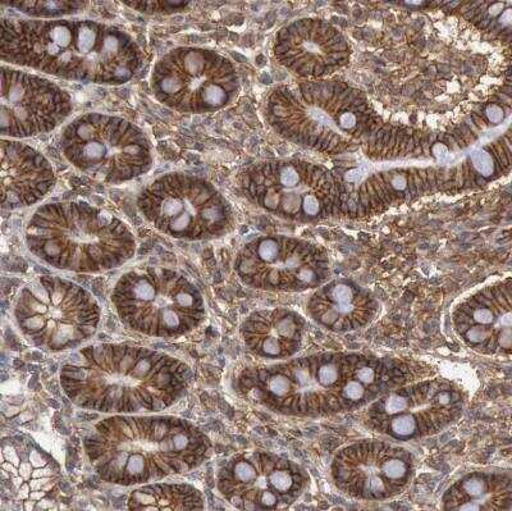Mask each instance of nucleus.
Segmentation results:
<instances>
[{
  "label": "nucleus",
  "mask_w": 512,
  "mask_h": 511,
  "mask_svg": "<svg viewBox=\"0 0 512 511\" xmlns=\"http://www.w3.org/2000/svg\"><path fill=\"white\" fill-rule=\"evenodd\" d=\"M310 486L306 469L271 451L253 450L231 456L219 468V494L240 510L291 508Z\"/></svg>",
  "instance_id": "16"
},
{
  "label": "nucleus",
  "mask_w": 512,
  "mask_h": 511,
  "mask_svg": "<svg viewBox=\"0 0 512 511\" xmlns=\"http://www.w3.org/2000/svg\"><path fill=\"white\" fill-rule=\"evenodd\" d=\"M52 164L38 150L13 139L2 140V205L31 207L56 186Z\"/></svg>",
  "instance_id": "22"
},
{
  "label": "nucleus",
  "mask_w": 512,
  "mask_h": 511,
  "mask_svg": "<svg viewBox=\"0 0 512 511\" xmlns=\"http://www.w3.org/2000/svg\"><path fill=\"white\" fill-rule=\"evenodd\" d=\"M308 314L319 326L337 333L354 332L376 319L379 301L364 287L349 280L326 282L310 296Z\"/></svg>",
  "instance_id": "23"
},
{
  "label": "nucleus",
  "mask_w": 512,
  "mask_h": 511,
  "mask_svg": "<svg viewBox=\"0 0 512 511\" xmlns=\"http://www.w3.org/2000/svg\"><path fill=\"white\" fill-rule=\"evenodd\" d=\"M61 464L30 437L9 436L2 445L4 499L22 510L56 509Z\"/></svg>",
  "instance_id": "20"
},
{
  "label": "nucleus",
  "mask_w": 512,
  "mask_h": 511,
  "mask_svg": "<svg viewBox=\"0 0 512 511\" xmlns=\"http://www.w3.org/2000/svg\"><path fill=\"white\" fill-rule=\"evenodd\" d=\"M465 404L463 389L447 378L413 380L384 392L361 409L360 422L390 440L418 441L459 421Z\"/></svg>",
  "instance_id": "12"
},
{
  "label": "nucleus",
  "mask_w": 512,
  "mask_h": 511,
  "mask_svg": "<svg viewBox=\"0 0 512 511\" xmlns=\"http://www.w3.org/2000/svg\"><path fill=\"white\" fill-rule=\"evenodd\" d=\"M443 510L507 511L512 509L510 473L473 472L457 479L442 496Z\"/></svg>",
  "instance_id": "25"
},
{
  "label": "nucleus",
  "mask_w": 512,
  "mask_h": 511,
  "mask_svg": "<svg viewBox=\"0 0 512 511\" xmlns=\"http://www.w3.org/2000/svg\"><path fill=\"white\" fill-rule=\"evenodd\" d=\"M64 394L81 409L109 415L160 413L184 398L192 371L163 351L132 344L86 346L62 365Z\"/></svg>",
  "instance_id": "4"
},
{
  "label": "nucleus",
  "mask_w": 512,
  "mask_h": 511,
  "mask_svg": "<svg viewBox=\"0 0 512 511\" xmlns=\"http://www.w3.org/2000/svg\"><path fill=\"white\" fill-rule=\"evenodd\" d=\"M27 248L62 271H111L135 257L136 240L125 222L94 205L56 202L36 209L25 230Z\"/></svg>",
  "instance_id": "6"
},
{
  "label": "nucleus",
  "mask_w": 512,
  "mask_h": 511,
  "mask_svg": "<svg viewBox=\"0 0 512 511\" xmlns=\"http://www.w3.org/2000/svg\"><path fill=\"white\" fill-rule=\"evenodd\" d=\"M240 182L246 198L271 216L295 223L338 217L340 179L319 164L262 162L242 173Z\"/></svg>",
  "instance_id": "11"
},
{
  "label": "nucleus",
  "mask_w": 512,
  "mask_h": 511,
  "mask_svg": "<svg viewBox=\"0 0 512 511\" xmlns=\"http://www.w3.org/2000/svg\"><path fill=\"white\" fill-rule=\"evenodd\" d=\"M13 318L22 336L48 353H64L93 339L102 309L93 294L66 278H35L18 294Z\"/></svg>",
  "instance_id": "8"
},
{
  "label": "nucleus",
  "mask_w": 512,
  "mask_h": 511,
  "mask_svg": "<svg viewBox=\"0 0 512 511\" xmlns=\"http://www.w3.org/2000/svg\"><path fill=\"white\" fill-rule=\"evenodd\" d=\"M150 86L163 106L180 113L204 114L230 106L240 90L230 59L214 50L180 47L153 68Z\"/></svg>",
  "instance_id": "14"
},
{
  "label": "nucleus",
  "mask_w": 512,
  "mask_h": 511,
  "mask_svg": "<svg viewBox=\"0 0 512 511\" xmlns=\"http://www.w3.org/2000/svg\"><path fill=\"white\" fill-rule=\"evenodd\" d=\"M410 362L361 353H320L246 368L236 378L242 399L288 417L320 418L361 410L384 392L413 381Z\"/></svg>",
  "instance_id": "1"
},
{
  "label": "nucleus",
  "mask_w": 512,
  "mask_h": 511,
  "mask_svg": "<svg viewBox=\"0 0 512 511\" xmlns=\"http://www.w3.org/2000/svg\"><path fill=\"white\" fill-rule=\"evenodd\" d=\"M415 476V458L395 442L361 440L337 451L331 464L333 485L360 501H387L404 494Z\"/></svg>",
  "instance_id": "17"
},
{
  "label": "nucleus",
  "mask_w": 512,
  "mask_h": 511,
  "mask_svg": "<svg viewBox=\"0 0 512 511\" xmlns=\"http://www.w3.org/2000/svg\"><path fill=\"white\" fill-rule=\"evenodd\" d=\"M64 158L85 175L107 184H123L152 170V144L134 123L103 113H86L59 136Z\"/></svg>",
  "instance_id": "10"
},
{
  "label": "nucleus",
  "mask_w": 512,
  "mask_h": 511,
  "mask_svg": "<svg viewBox=\"0 0 512 511\" xmlns=\"http://www.w3.org/2000/svg\"><path fill=\"white\" fill-rule=\"evenodd\" d=\"M465 7L464 17L478 29L496 35H504V31L510 33V3H473Z\"/></svg>",
  "instance_id": "27"
},
{
  "label": "nucleus",
  "mask_w": 512,
  "mask_h": 511,
  "mask_svg": "<svg viewBox=\"0 0 512 511\" xmlns=\"http://www.w3.org/2000/svg\"><path fill=\"white\" fill-rule=\"evenodd\" d=\"M486 184L472 155L452 166L397 167L372 173L364 180L349 175L346 182L340 180L338 187V217L378 216L420 196L455 193Z\"/></svg>",
  "instance_id": "13"
},
{
  "label": "nucleus",
  "mask_w": 512,
  "mask_h": 511,
  "mask_svg": "<svg viewBox=\"0 0 512 511\" xmlns=\"http://www.w3.org/2000/svg\"><path fill=\"white\" fill-rule=\"evenodd\" d=\"M306 332L305 318L287 308L256 310L240 328L242 341L250 353L273 362L294 358L304 346Z\"/></svg>",
  "instance_id": "24"
},
{
  "label": "nucleus",
  "mask_w": 512,
  "mask_h": 511,
  "mask_svg": "<svg viewBox=\"0 0 512 511\" xmlns=\"http://www.w3.org/2000/svg\"><path fill=\"white\" fill-rule=\"evenodd\" d=\"M127 7L143 13H175L185 11L189 3L184 2H135L125 3Z\"/></svg>",
  "instance_id": "29"
},
{
  "label": "nucleus",
  "mask_w": 512,
  "mask_h": 511,
  "mask_svg": "<svg viewBox=\"0 0 512 511\" xmlns=\"http://www.w3.org/2000/svg\"><path fill=\"white\" fill-rule=\"evenodd\" d=\"M114 309L130 330L157 339H178L207 317L198 287L182 273L163 267L128 271L113 287Z\"/></svg>",
  "instance_id": "7"
},
{
  "label": "nucleus",
  "mask_w": 512,
  "mask_h": 511,
  "mask_svg": "<svg viewBox=\"0 0 512 511\" xmlns=\"http://www.w3.org/2000/svg\"><path fill=\"white\" fill-rule=\"evenodd\" d=\"M0 54L9 65L98 85L126 84L144 65L130 34L91 20L3 18Z\"/></svg>",
  "instance_id": "3"
},
{
  "label": "nucleus",
  "mask_w": 512,
  "mask_h": 511,
  "mask_svg": "<svg viewBox=\"0 0 512 511\" xmlns=\"http://www.w3.org/2000/svg\"><path fill=\"white\" fill-rule=\"evenodd\" d=\"M8 7L16 8L21 13L30 17H35L36 20H57V17L68 15H75L86 7V3L81 2H11L3 3Z\"/></svg>",
  "instance_id": "28"
},
{
  "label": "nucleus",
  "mask_w": 512,
  "mask_h": 511,
  "mask_svg": "<svg viewBox=\"0 0 512 511\" xmlns=\"http://www.w3.org/2000/svg\"><path fill=\"white\" fill-rule=\"evenodd\" d=\"M457 337L487 357L510 355L512 349L511 278L474 292L452 313Z\"/></svg>",
  "instance_id": "21"
},
{
  "label": "nucleus",
  "mask_w": 512,
  "mask_h": 511,
  "mask_svg": "<svg viewBox=\"0 0 512 511\" xmlns=\"http://www.w3.org/2000/svg\"><path fill=\"white\" fill-rule=\"evenodd\" d=\"M84 449L103 481L131 487L195 471L210 458L213 444L175 415L116 414L91 428Z\"/></svg>",
  "instance_id": "5"
},
{
  "label": "nucleus",
  "mask_w": 512,
  "mask_h": 511,
  "mask_svg": "<svg viewBox=\"0 0 512 511\" xmlns=\"http://www.w3.org/2000/svg\"><path fill=\"white\" fill-rule=\"evenodd\" d=\"M0 131L4 138L25 139L48 134L72 112L71 95L34 73L2 67Z\"/></svg>",
  "instance_id": "18"
},
{
  "label": "nucleus",
  "mask_w": 512,
  "mask_h": 511,
  "mask_svg": "<svg viewBox=\"0 0 512 511\" xmlns=\"http://www.w3.org/2000/svg\"><path fill=\"white\" fill-rule=\"evenodd\" d=\"M265 118L282 138L322 153L361 148L372 159L392 161L422 152V131L381 121L364 93L341 81L277 86Z\"/></svg>",
  "instance_id": "2"
},
{
  "label": "nucleus",
  "mask_w": 512,
  "mask_h": 511,
  "mask_svg": "<svg viewBox=\"0 0 512 511\" xmlns=\"http://www.w3.org/2000/svg\"><path fill=\"white\" fill-rule=\"evenodd\" d=\"M136 204L150 225L176 240L221 239L236 227L235 209L226 196L189 173L158 177L141 191Z\"/></svg>",
  "instance_id": "9"
},
{
  "label": "nucleus",
  "mask_w": 512,
  "mask_h": 511,
  "mask_svg": "<svg viewBox=\"0 0 512 511\" xmlns=\"http://www.w3.org/2000/svg\"><path fill=\"white\" fill-rule=\"evenodd\" d=\"M127 509L134 511H195L205 509L203 492L181 482H152L135 488Z\"/></svg>",
  "instance_id": "26"
},
{
  "label": "nucleus",
  "mask_w": 512,
  "mask_h": 511,
  "mask_svg": "<svg viewBox=\"0 0 512 511\" xmlns=\"http://www.w3.org/2000/svg\"><path fill=\"white\" fill-rule=\"evenodd\" d=\"M278 63L308 81L322 80L350 61L349 41L337 27L303 18L282 27L273 45Z\"/></svg>",
  "instance_id": "19"
},
{
  "label": "nucleus",
  "mask_w": 512,
  "mask_h": 511,
  "mask_svg": "<svg viewBox=\"0 0 512 511\" xmlns=\"http://www.w3.org/2000/svg\"><path fill=\"white\" fill-rule=\"evenodd\" d=\"M235 272L251 289L304 292L326 284L331 262L322 246L299 237L268 235L242 246Z\"/></svg>",
  "instance_id": "15"
}]
</instances>
